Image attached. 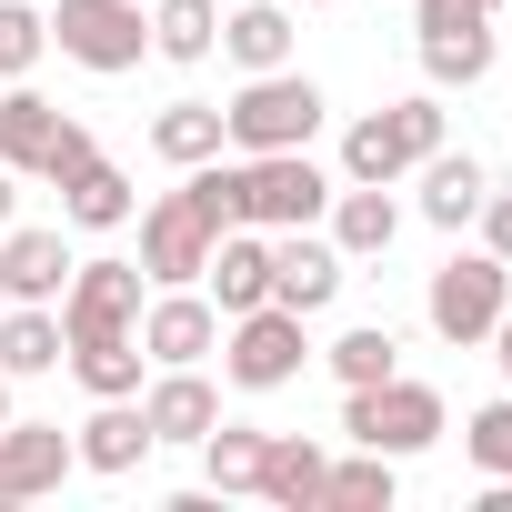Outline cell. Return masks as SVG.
<instances>
[{"label": "cell", "mask_w": 512, "mask_h": 512, "mask_svg": "<svg viewBox=\"0 0 512 512\" xmlns=\"http://www.w3.org/2000/svg\"><path fill=\"white\" fill-rule=\"evenodd\" d=\"M432 151H442V101L412 91V101L362 111V121L342 131V181H402V171H422Z\"/></svg>", "instance_id": "5b68a950"}, {"label": "cell", "mask_w": 512, "mask_h": 512, "mask_svg": "<svg viewBox=\"0 0 512 512\" xmlns=\"http://www.w3.org/2000/svg\"><path fill=\"white\" fill-rule=\"evenodd\" d=\"M422 71L432 91H472L492 71V21H452V31H422Z\"/></svg>", "instance_id": "484cf974"}, {"label": "cell", "mask_w": 512, "mask_h": 512, "mask_svg": "<svg viewBox=\"0 0 512 512\" xmlns=\"http://www.w3.org/2000/svg\"><path fill=\"white\" fill-rule=\"evenodd\" d=\"M141 352H151V362H211V352H221L211 292H191V282L151 292V302H141Z\"/></svg>", "instance_id": "7c38bea8"}, {"label": "cell", "mask_w": 512, "mask_h": 512, "mask_svg": "<svg viewBox=\"0 0 512 512\" xmlns=\"http://www.w3.org/2000/svg\"><path fill=\"white\" fill-rule=\"evenodd\" d=\"M11 211H21V171L0 161V231H11Z\"/></svg>", "instance_id": "e575fe53"}, {"label": "cell", "mask_w": 512, "mask_h": 512, "mask_svg": "<svg viewBox=\"0 0 512 512\" xmlns=\"http://www.w3.org/2000/svg\"><path fill=\"white\" fill-rule=\"evenodd\" d=\"M322 502H332V512H392V462H382V452L322 462Z\"/></svg>", "instance_id": "f546056e"}, {"label": "cell", "mask_w": 512, "mask_h": 512, "mask_svg": "<svg viewBox=\"0 0 512 512\" xmlns=\"http://www.w3.org/2000/svg\"><path fill=\"white\" fill-rule=\"evenodd\" d=\"M472 231H482V251H492V262H512V191H482Z\"/></svg>", "instance_id": "836d02e7"}, {"label": "cell", "mask_w": 512, "mask_h": 512, "mask_svg": "<svg viewBox=\"0 0 512 512\" xmlns=\"http://www.w3.org/2000/svg\"><path fill=\"white\" fill-rule=\"evenodd\" d=\"M151 151H161L171 171H201V161H221V151H231V131H221V101H171V111H151Z\"/></svg>", "instance_id": "603a6c76"}, {"label": "cell", "mask_w": 512, "mask_h": 512, "mask_svg": "<svg viewBox=\"0 0 512 512\" xmlns=\"http://www.w3.org/2000/svg\"><path fill=\"white\" fill-rule=\"evenodd\" d=\"M221 231H231V201H221V171L201 161V171H181V191H161V201L141 211V282H151V292L201 282V262H211Z\"/></svg>", "instance_id": "6da1fadb"}, {"label": "cell", "mask_w": 512, "mask_h": 512, "mask_svg": "<svg viewBox=\"0 0 512 512\" xmlns=\"http://www.w3.org/2000/svg\"><path fill=\"white\" fill-rule=\"evenodd\" d=\"M322 11H342V0H322Z\"/></svg>", "instance_id": "ab89813d"}, {"label": "cell", "mask_w": 512, "mask_h": 512, "mask_svg": "<svg viewBox=\"0 0 512 512\" xmlns=\"http://www.w3.org/2000/svg\"><path fill=\"white\" fill-rule=\"evenodd\" d=\"M342 432H352L362 452H382V462H412V452H432V442H442V392H432V382H412V372L362 382V392H342Z\"/></svg>", "instance_id": "277c9868"}, {"label": "cell", "mask_w": 512, "mask_h": 512, "mask_svg": "<svg viewBox=\"0 0 512 512\" xmlns=\"http://www.w3.org/2000/svg\"><path fill=\"white\" fill-rule=\"evenodd\" d=\"M61 362H71V382H81L91 402H131V392H141V362H151V352H141V332H101V342H71Z\"/></svg>", "instance_id": "cb8c5ba5"}, {"label": "cell", "mask_w": 512, "mask_h": 512, "mask_svg": "<svg viewBox=\"0 0 512 512\" xmlns=\"http://www.w3.org/2000/svg\"><path fill=\"white\" fill-rule=\"evenodd\" d=\"M151 51L161 61H211L221 51V0H151Z\"/></svg>", "instance_id": "d4e9b609"}, {"label": "cell", "mask_w": 512, "mask_h": 512, "mask_svg": "<svg viewBox=\"0 0 512 512\" xmlns=\"http://www.w3.org/2000/svg\"><path fill=\"white\" fill-rule=\"evenodd\" d=\"M221 131H231V151H312V131H322V81L312 71H251L241 91H231V111H221Z\"/></svg>", "instance_id": "3957f363"}, {"label": "cell", "mask_w": 512, "mask_h": 512, "mask_svg": "<svg viewBox=\"0 0 512 512\" xmlns=\"http://www.w3.org/2000/svg\"><path fill=\"white\" fill-rule=\"evenodd\" d=\"M322 442L312 432H272L262 442V482H251V492H262V502H282V512H322Z\"/></svg>", "instance_id": "ac0fdd59"}, {"label": "cell", "mask_w": 512, "mask_h": 512, "mask_svg": "<svg viewBox=\"0 0 512 512\" xmlns=\"http://www.w3.org/2000/svg\"><path fill=\"white\" fill-rule=\"evenodd\" d=\"M221 51H231V61H241V81H251V71H282V61L302 51V31H292L282 0H241V11L221 21Z\"/></svg>", "instance_id": "d6986e66"}, {"label": "cell", "mask_w": 512, "mask_h": 512, "mask_svg": "<svg viewBox=\"0 0 512 512\" xmlns=\"http://www.w3.org/2000/svg\"><path fill=\"white\" fill-rule=\"evenodd\" d=\"M392 372H402V332H392V322H352V332L332 342V382H342V392L392 382Z\"/></svg>", "instance_id": "f1b7e54d"}, {"label": "cell", "mask_w": 512, "mask_h": 512, "mask_svg": "<svg viewBox=\"0 0 512 512\" xmlns=\"http://www.w3.org/2000/svg\"><path fill=\"white\" fill-rule=\"evenodd\" d=\"M71 452H81V472H101V482L141 472V462H151V422H141V392H131V402H91V422L71 432Z\"/></svg>", "instance_id": "2e32d148"}, {"label": "cell", "mask_w": 512, "mask_h": 512, "mask_svg": "<svg viewBox=\"0 0 512 512\" xmlns=\"http://www.w3.org/2000/svg\"><path fill=\"white\" fill-rule=\"evenodd\" d=\"M492 362H502V382H512V312L492 322Z\"/></svg>", "instance_id": "d590c367"}, {"label": "cell", "mask_w": 512, "mask_h": 512, "mask_svg": "<svg viewBox=\"0 0 512 512\" xmlns=\"http://www.w3.org/2000/svg\"><path fill=\"white\" fill-rule=\"evenodd\" d=\"M141 422H151V442H191L201 452V432L221 422V392L201 382V362H161V382L141 392Z\"/></svg>", "instance_id": "5bb4252c"}, {"label": "cell", "mask_w": 512, "mask_h": 512, "mask_svg": "<svg viewBox=\"0 0 512 512\" xmlns=\"http://www.w3.org/2000/svg\"><path fill=\"white\" fill-rule=\"evenodd\" d=\"M0 422H11V372H0Z\"/></svg>", "instance_id": "8d00e7d4"}, {"label": "cell", "mask_w": 512, "mask_h": 512, "mask_svg": "<svg viewBox=\"0 0 512 512\" xmlns=\"http://www.w3.org/2000/svg\"><path fill=\"white\" fill-rule=\"evenodd\" d=\"M302 362H312V322L282 302L221 322V382L231 392H282V382H302Z\"/></svg>", "instance_id": "8992f818"}, {"label": "cell", "mask_w": 512, "mask_h": 512, "mask_svg": "<svg viewBox=\"0 0 512 512\" xmlns=\"http://www.w3.org/2000/svg\"><path fill=\"white\" fill-rule=\"evenodd\" d=\"M81 472V452H71V432L61 422H0V502H41V492H61Z\"/></svg>", "instance_id": "8fae6325"}, {"label": "cell", "mask_w": 512, "mask_h": 512, "mask_svg": "<svg viewBox=\"0 0 512 512\" xmlns=\"http://www.w3.org/2000/svg\"><path fill=\"white\" fill-rule=\"evenodd\" d=\"M61 302H0V372L11 382H41V372H61Z\"/></svg>", "instance_id": "e0dca14e"}, {"label": "cell", "mask_w": 512, "mask_h": 512, "mask_svg": "<svg viewBox=\"0 0 512 512\" xmlns=\"http://www.w3.org/2000/svg\"><path fill=\"white\" fill-rule=\"evenodd\" d=\"M0 302H11V272H0Z\"/></svg>", "instance_id": "74e56055"}, {"label": "cell", "mask_w": 512, "mask_h": 512, "mask_svg": "<svg viewBox=\"0 0 512 512\" xmlns=\"http://www.w3.org/2000/svg\"><path fill=\"white\" fill-rule=\"evenodd\" d=\"M201 282H211V312H221V322H231V312H262V302H272V231L231 221V231L211 241Z\"/></svg>", "instance_id": "4fadbf2b"}, {"label": "cell", "mask_w": 512, "mask_h": 512, "mask_svg": "<svg viewBox=\"0 0 512 512\" xmlns=\"http://www.w3.org/2000/svg\"><path fill=\"white\" fill-rule=\"evenodd\" d=\"M131 211H141V191H131V171H111L101 151L61 181V221H71V231H121Z\"/></svg>", "instance_id": "ffe728a7"}, {"label": "cell", "mask_w": 512, "mask_h": 512, "mask_svg": "<svg viewBox=\"0 0 512 512\" xmlns=\"http://www.w3.org/2000/svg\"><path fill=\"white\" fill-rule=\"evenodd\" d=\"M91 151H101V141H91V131H81V121H61V131H51V151H41V171H31V181H51V191H61V181H71V171H81V161H91Z\"/></svg>", "instance_id": "d6a6232c"}, {"label": "cell", "mask_w": 512, "mask_h": 512, "mask_svg": "<svg viewBox=\"0 0 512 512\" xmlns=\"http://www.w3.org/2000/svg\"><path fill=\"white\" fill-rule=\"evenodd\" d=\"M51 51V21L31 11V0H0V81H31Z\"/></svg>", "instance_id": "4dcf8cb0"}, {"label": "cell", "mask_w": 512, "mask_h": 512, "mask_svg": "<svg viewBox=\"0 0 512 512\" xmlns=\"http://www.w3.org/2000/svg\"><path fill=\"white\" fill-rule=\"evenodd\" d=\"M262 442L272 432H251V422H211L201 432V482L211 492H251V482H262Z\"/></svg>", "instance_id": "83f0119b"}, {"label": "cell", "mask_w": 512, "mask_h": 512, "mask_svg": "<svg viewBox=\"0 0 512 512\" xmlns=\"http://www.w3.org/2000/svg\"><path fill=\"white\" fill-rule=\"evenodd\" d=\"M342 282H352V262H342L332 231H312V221H302V231H272V302H282V312L312 322V312L342 302Z\"/></svg>", "instance_id": "30bf717a"}, {"label": "cell", "mask_w": 512, "mask_h": 512, "mask_svg": "<svg viewBox=\"0 0 512 512\" xmlns=\"http://www.w3.org/2000/svg\"><path fill=\"white\" fill-rule=\"evenodd\" d=\"M502 312H512V262H492V251H452V262L432 272V292H422V322H432L452 352L492 342Z\"/></svg>", "instance_id": "52a82bcc"}, {"label": "cell", "mask_w": 512, "mask_h": 512, "mask_svg": "<svg viewBox=\"0 0 512 512\" xmlns=\"http://www.w3.org/2000/svg\"><path fill=\"white\" fill-rule=\"evenodd\" d=\"M0 272H11V302H61L71 241L61 231H0Z\"/></svg>", "instance_id": "7402d4cb"}, {"label": "cell", "mask_w": 512, "mask_h": 512, "mask_svg": "<svg viewBox=\"0 0 512 512\" xmlns=\"http://www.w3.org/2000/svg\"><path fill=\"white\" fill-rule=\"evenodd\" d=\"M51 41H61V61H81V71H141V51H151V11L141 0H61L51 11Z\"/></svg>", "instance_id": "ba28073f"}, {"label": "cell", "mask_w": 512, "mask_h": 512, "mask_svg": "<svg viewBox=\"0 0 512 512\" xmlns=\"http://www.w3.org/2000/svg\"><path fill=\"white\" fill-rule=\"evenodd\" d=\"M141 302H151V282H141V262H71V282H61V342H101V332H141Z\"/></svg>", "instance_id": "9c48e42d"}, {"label": "cell", "mask_w": 512, "mask_h": 512, "mask_svg": "<svg viewBox=\"0 0 512 512\" xmlns=\"http://www.w3.org/2000/svg\"><path fill=\"white\" fill-rule=\"evenodd\" d=\"M482 11H502V0H482Z\"/></svg>", "instance_id": "f35d334b"}, {"label": "cell", "mask_w": 512, "mask_h": 512, "mask_svg": "<svg viewBox=\"0 0 512 512\" xmlns=\"http://www.w3.org/2000/svg\"><path fill=\"white\" fill-rule=\"evenodd\" d=\"M482 191H492V171H482L472 151L442 141V151L422 161V221H432V231H462V221L482 211Z\"/></svg>", "instance_id": "44dd1931"}, {"label": "cell", "mask_w": 512, "mask_h": 512, "mask_svg": "<svg viewBox=\"0 0 512 512\" xmlns=\"http://www.w3.org/2000/svg\"><path fill=\"white\" fill-rule=\"evenodd\" d=\"M211 171H221L231 221H251V231H302V221H322L332 191H342L312 151H241V161H211Z\"/></svg>", "instance_id": "7a4b0ae2"}, {"label": "cell", "mask_w": 512, "mask_h": 512, "mask_svg": "<svg viewBox=\"0 0 512 512\" xmlns=\"http://www.w3.org/2000/svg\"><path fill=\"white\" fill-rule=\"evenodd\" d=\"M462 452H472V472H482V482H512V392H502V402H482V412L462 422Z\"/></svg>", "instance_id": "1f68e13d"}, {"label": "cell", "mask_w": 512, "mask_h": 512, "mask_svg": "<svg viewBox=\"0 0 512 512\" xmlns=\"http://www.w3.org/2000/svg\"><path fill=\"white\" fill-rule=\"evenodd\" d=\"M322 221H332V241H342V262H382V251L402 241V201H392V181H342Z\"/></svg>", "instance_id": "9a60e30c"}, {"label": "cell", "mask_w": 512, "mask_h": 512, "mask_svg": "<svg viewBox=\"0 0 512 512\" xmlns=\"http://www.w3.org/2000/svg\"><path fill=\"white\" fill-rule=\"evenodd\" d=\"M51 131H61V111H51L31 81H11V91H0V161H11V171H41Z\"/></svg>", "instance_id": "4316f807"}]
</instances>
